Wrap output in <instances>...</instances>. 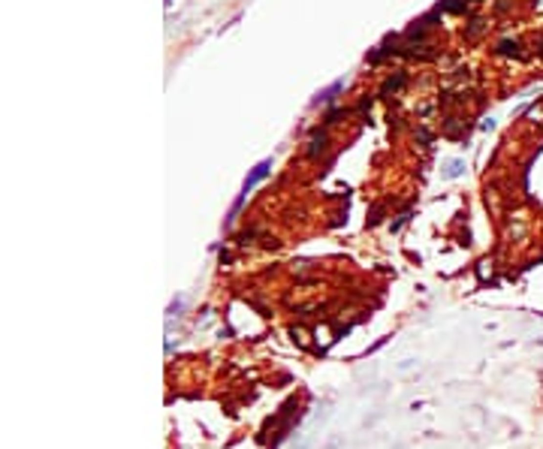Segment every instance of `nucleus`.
Returning <instances> with one entry per match:
<instances>
[{"instance_id": "f03ea898", "label": "nucleus", "mask_w": 543, "mask_h": 449, "mask_svg": "<svg viewBox=\"0 0 543 449\" xmlns=\"http://www.w3.org/2000/svg\"><path fill=\"white\" fill-rule=\"evenodd\" d=\"M293 338H296V341H299V344H302V347L308 344V332H305V329H293Z\"/></svg>"}, {"instance_id": "f257e3e1", "label": "nucleus", "mask_w": 543, "mask_h": 449, "mask_svg": "<svg viewBox=\"0 0 543 449\" xmlns=\"http://www.w3.org/2000/svg\"><path fill=\"white\" fill-rule=\"evenodd\" d=\"M266 172H269V160H262V163H260V166H257L251 175H248V181H244V193H248V190H251V187L260 181V178H266Z\"/></svg>"}, {"instance_id": "7ed1b4c3", "label": "nucleus", "mask_w": 543, "mask_h": 449, "mask_svg": "<svg viewBox=\"0 0 543 449\" xmlns=\"http://www.w3.org/2000/svg\"><path fill=\"white\" fill-rule=\"evenodd\" d=\"M477 275H480V278H489V275H492V262H480Z\"/></svg>"}, {"instance_id": "20e7f679", "label": "nucleus", "mask_w": 543, "mask_h": 449, "mask_svg": "<svg viewBox=\"0 0 543 449\" xmlns=\"http://www.w3.org/2000/svg\"><path fill=\"white\" fill-rule=\"evenodd\" d=\"M314 335H317V344H323V347L329 344V332H326V329H317Z\"/></svg>"}]
</instances>
